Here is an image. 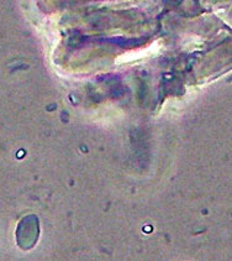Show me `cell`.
Here are the masks:
<instances>
[{
  "instance_id": "obj_1",
  "label": "cell",
  "mask_w": 232,
  "mask_h": 261,
  "mask_svg": "<svg viewBox=\"0 0 232 261\" xmlns=\"http://www.w3.org/2000/svg\"><path fill=\"white\" fill-rule=\"evenodd\" d=\"M40 237V222L35 214H28L20 220L16 229V243L21 250H31Z\"/></svg>"
}]
</instances>
